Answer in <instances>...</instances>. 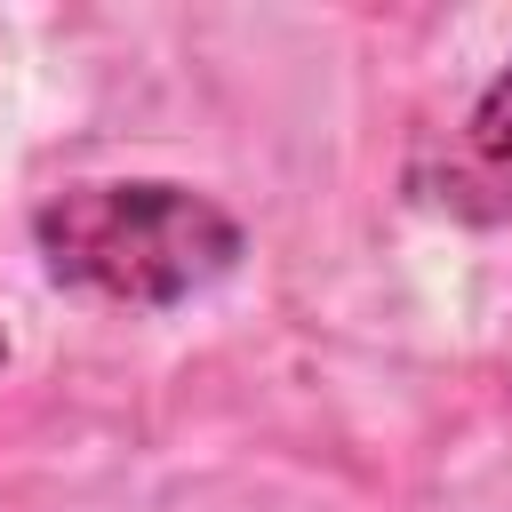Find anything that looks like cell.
<instances>
[{"instance_id":"6da1fadb","label":"cell","mask_w":512,"mask_h":512,"mask_svg":"<svg viewBox=\"0 0 512 512\" xmlns=\"http://www.w3.org/2000/svg\"><path fill=\"white\" fill-rule=\"evenodd\" d=\"M32 240L64 288H88L112 304H184L216 288L248 248L240 224L208 192L168 184V176L72 184L32 208Z\"/></svg>"},{"instance_id":"7a4b0ae2","label":"cell","mask_w":512,"mask_h":512,"mask_svg":"<svg viewBox=\"0 0 512 512\" xmlns=\"http://www.w3.org/2000/svg\"><path fill=\"white\" fill-rule=\"evenodd\" d=\"M472 144H480L488 160H512V64L480 88V104H472Z\"/></svg>"}]
</instances>
